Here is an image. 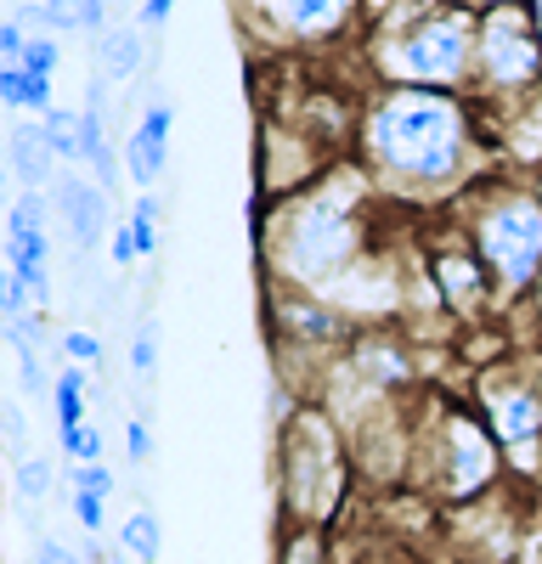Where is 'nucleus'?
<instances>
[{
	"instance_id": "obj_33",
	"label": "nucleus",
	"mask_w": 542,
	"mask_h": 564,
	"mask_svg": "<svg viewBox=\"0 0 542 564\" xmlns=\"http://www.w3.org/2000/svg\"><path fill=\"white\" fill-rule=\"evenodd\" d=\"M536 193H542V175H536Z\"/></svg>"
},
{
	"instance_id": "obj_16",
	"label": "nucleus",
	"mask_w": 542,
	"mask_h": 564,
	"mask_svg": "<svg viewBox=\"0 0 542 564\" xmlns=\"http://www.w3.org/2000/svg\"><path fill=\"white\" fill-rule=\"evenodd\" d=\"M90 57H97V74L108 85H130L148 68V34L136 23H113L102 40H90Z\"/></svg>"
},
{
	"instance_id": "obj_22",
	"label": "nucleus",
	"mask_w": 542,
	"mask_h": 564,
	"mask_svg": "<svg viewBox=\"0 0 542 564\" xmlns=\"http://www.w3.org/2000/svg\"><path fill=\"white\" fill-rule=\"evenodd\" d=\"M153 372H159V322H142L130 334V379L148 384Z\"/></svg>"
},
{
	"instance_id": "obj_11",
	"label": "nucleus",
	"mask_w": 542,
	"mask_h": 564,
	"mask_svg": "<svg viewBox=\"0 0 542 564\" xmlns=\"http://www.w3.org/2000/svg\"><path fill=\"white\" fill-rule=\"evenodd\" d=\"M243 23H265L271 40L289 45H334L339 34L361 29V12L339 0H294V7H249Z\"/></svg>"
},
{
	"instance_id": "obj_2",
	"label": "nucleus",
	"mask_w": 542,
	"mask_h": 564,
	"mask_svg": "<svg viewBox=\"0 0 542 564\" xmlns=\"http://www.w3.org/2000/svg\"><path fill=\"white\" fill-rule=\"evenodd\" d=\"M368 198H373V181L361 170L345 175H323L311 181L305 193L283 198L265 220V271L278 289L294 294H323L334 300L345 282L368 265Z\"/></svg>"
},
{
	"instance_id": "obj_25",
	"label": "nucleus",
	"mask_w": 542,
	"mask_h": 564,
	"mask_svg": "<svg viewBox=\"0 0 542 564\" xmlns=\"http://www.w3.org/2000/svg\"><path fill=\"white\" fill-rule=\"evenodd\" d=\"M57 446L68 452V463H102V430L97 423H85V430H57Z\"/></svg>"
},
{
	"instance_id": "obj_8",
	"label": "nucleus",
	"mask_w": 542,
	"mask_h": 564,
	"mask_svg": "<svg viewBox=\"0 0 542 564\" xmlns=\"http://www.w3.org/2000/svg\"><path fill=\"white\" fill-rule=\"evenodd\" d=\"M52 193H18L7 209V271L34 294V305H52Z\"/></svg>"
},
{
	"instance_id": "obj_5",
	"label": "nucleus",
	"mask_w": 542,
	"mask_h": 564,
	"mask_svg": "<svg viewBox=\"0 0 542 564\" xmlns=\"http://www.w3.org/2000/svg\"><path fill=\"white\" fill-rule=\"evenodd\" d=\"M278 486L283 513L300 531H323L350 502V446L328 406H294L278 435Z\"/></svg>"
},
{
	"instance_id": "obj_28",
	"label": "nucleus",
	"mask_w": 542,
	"mask_h": 564,
	"mask_svg": "<svg viewBox=\"0 0 542 564\" xmlns=\"http://www.w3.org/2000/svg\"><path fill=\"white\" fill-rule=\"evenodd\" d=\"M0 417H7V446H12V463L34 457V452H29V423H23V406H18V401H7V406H0Z\"/></svg>"
},
{
	"instance_id": "obj_31",
	"label": "nucleus",
	"mask_w": 542,
	"mask_h": 564,
	"mask_svg": "<svg viewBox=\"0 0 542 564\" xmlns=\"http://www.w3.org/2000/svg\"><path fill=\"white\" fill-rule=\"evenodd\" d=\"M142 34H159L164 23H170V0H148V7H136V18H130Z\"/></svg>"
},
{
	"instance_id": "obj_18",
	"label": "nucleus",
	"mask_w": 542,
	"mask_h": 564,
	"mask_svg": "<svg viewBox=\"0 0 542 564\" xmlns=\"http://www.w3.org/2000/svg\"><path fill=\"white\" fill-rule=\"evenodd\" d=\"M45 141H52L57 164H85V108H52L40 119Z\"/></svg>"
},
{
	"instance_id": "obj_23",
	"label": "nucleus",
	"mask_w": 542,
	"mask_h": 564,
	"mask_svg": "<svg viewBox=\"0 0 542 564\" xmlns=\"http://www.w3.org/2000/svg\"><path fill=\"white\" fill-rule=\"evenodd\" d=\"M52 486H57L52 457H23V463H18V497H23V508L45 502V491H52Z\"/></svg>"
},
{
	"instance_id": "obj_13",
	"label": "nucleus",
	"mask_w": 542,
	"mask_h": 564,
	"mask_svg": "<svg viewBox=\"0 0 542 564\" xmlns=\"http://www.w3.org/2000/svg\"><path fill=\"white\" fill-rule=\"evenodd\" d=\"M170 130H175L170 97H148V108L136 113V124L124 135V175L136 181V193H148V186L164 175V164H170Z\"/></svg>"
},
{
	"instance_id": "obj_30",
	"label": "nucleus",
	"mask_w": 542,
	"mask_h": 564,
	"mask_svg": "<svg viewBox=\"0 0 542 564\" xmlns=\"http://www.w3.org/2000/svg\"><path fill=\"white\" fill-rule=\"evenodd\" d=\"M108 243H113V265H119V271H130L136 260H142V249H136V231H130V220H119V226H113V238H108Z\"/></svg>"
},
{
	"instance_id": "obj_14",
	"label": "nucleus",
	"mask_w": 542,
	"mask_h": 564,
	"mask_svg": "<svg viewBox=\"0 0 542 564\" xmlns=\"http://www.w3.org/2000/svg\"><path fill=\"white\" fill-rule=\"evenodd\" d=\"M7 170L18 181V193H52L57 186V153H52V141H45V130L34 119H12V130H7Z\"/></svg>"
},
{
	"instance_id": "obj_12",
	"label": "nucleus",
	"mask_w": 542,
	"mask_h": 564,
	"mask_svg": "<svg viewBox=\"0 0 542 564\" xmlns=\"http://www.w3.org/2000/svg\"><path fill=\"white\" fill-rule=\"evenodd\" d=\"M52 209L63 215V226H68V238H74V254L85 260L90 249H97L102 238H113V220H108V193L97 181H85V175H57V186H52Z\"/></svg>"
},
{
	"instance_id": "obj_20",
	"label": "nucleus",
	"mask_w": 542,
	"mask_h": 564,
	"mask_svg": "<svg viewBox=\"0 0 542 564\" xmlns=\"http://www.w3.org/2000/svg\"><path fill=\"white\" fill-rule=\"evenodd\" d=\"M85 367H63L52 379V406H57V430H85Z\"/></svg>"
},
{
	"instance_id": "obj_26",
	"label": "nucleus",
	"mask_w": 542,
	"mask_h": 564,
	"mask_svg": "<svg viewBox=\"0 0 542 564\" xmlns=\"http://www.w3.org/2000/svg\"><path fill=\"white\" fill-rule=\"evenodd\" d=\"M57 63H63V45H57L52 34H34V40H29V52H23V63H18V68H29L34 79H52V74H57Z\"/></svg>"
},
{
	"instance_id": "obj_6",
	"label": "nucleus",
	"mask_w": 542,
	"mask_h": 564,
	"mask_svg": "<svg viewBox=\"0 0 542 564\" xmlns=\"http://www.w3.org/2000/svg\"><path fill=\"white\" fill-rule=\"evenodd\" d=\"M542 90V12L536 7H480L475 34V85L469 102L486 130L509 119Z\"/></svg>"
},
{
	"instance_id": "obj_19",
	"label": "nucleus",
	"mask_w": 542,
	"mask_h": 564,
	"mask_svg": "<svg viewBox=\"0 0 542 564\" xmlns=\"http://www.w3.org/2000/svg\"><path fill=\"white\" fill-rule=\"evenodd\" d=\"M159 542H164L159 513H153V508H130L124 525H119V547H124L136 564H159Z\"/></svg>"
},
{
	"instance_id": "obj_32",
	"label": "nucleus",
	"mask_w": 542,
	"mask_h": 564,
	"mask_svg": "<svg viewBox=\"0 0 542 564\" xmlns=\"http://www.w3.org/2000/svg\"><path fill=\"white\" fill-rule=\"evenodd\" d=\"M525 316H531V327L542 334V276H536V289H531V300H525Z\"/></svg>"
},
{
	"instance_id": "obj_21",
	"label": "nucleus",
	"mask_w": 542,
	"mask_h": 564,
	"mask_svg": "<svg viewBox=\"0 0 542 564\" xmlns=\"http://www.w3.org/2000/svg\"><path fill=\"white\" fill-rule=\"evenodd\" d=\"M130 231H136V249H142V260H153V249H159V198L153 193H136V204H130Z\"/></svg>"
},
{
	"instance_id": "obj_4",
	"label": "nucleus",
	"mask_w": 542,
	"mask_h": 564,
	"mask_svg": "<svg viewBox=\"0 0 542 564\" xmlns=\"http://www.w3.org/2000/svg\"><path fill=\"white\" fill-rule=\"evenodd\" d=\"M464 226V243L486 265L491 289H497V316L525 311L536 276H542V193L536 181L497 170L486 175L475 193L452 204Z\"/></svg>"
},
{
	"instance_id": "obj_29",
	"label": "nucleus",
	"mask_w": 542,
	"mask_h": 564,
	"mask_svg": "<svg viewBox=\"0 0 542 564\" xmlns=\"http://www.w3.org/2000/svg\"><path fill=\"white\" fill-rule=\"evenodd\" d=\"M34 564H85V558H79L68 542H57L52 531H40V536H34Z\"/></svg>"
},
{
	"instance_id": "obj_10",
	"label": "nucleus",
	"mask_w": 542,
	"mask_h": 564,
	"mask_svg": "<svg viewBox=\"0 0 542 564\" xmlns=\"http://www.w3.org/2000/svg\"><path fill=\"white\" fill-rule=\"evenodd\" d=\"M271 327H278V339L294 350H334L350 339V322L334 300L323 294H294V289H278L271 294Z\"/></svg>"
},
{
	"instance_id": "obj_7",
	"label": "nucleus",
	"mask_w": 542,
	"mask_h": 564,
	"mask_svg": "<svg viewBox=\"0 0 542 564\" xmlns=\"http://www.w3.org/2000/svg\"><path fill=\"white\" fill-rule=\"evenodd\" d=\"M419 486L441 502H480L497 475H503V446L491 441V430L480 423L475 406H441L435 412V435L419 441Z\"/></svg>"
},
{
	"instance_id": "obj_17",
	"label": "nucleus",
	"mask_w": 542,
	"mask_h": 564,
	"mask_svg": "<svg viewBox=\"0 0 542 564\" xmlns=\"http://www.w3.org/2000/svg\"><path fill=\"white\" fill-rule=\"evenodd\" d=\"M0 102H7L12 113H34V119H45L57 108L52 79H34L29 68H0Z\"/></svg>"
},
{
	"instance_id": "obj_9",
	"label": "nucleus",
	"mask_w": 542,
	"mask_h": 564,
	"mask_svg": "<svg viewBox=\"0 0 542 564\" xmlns=\"http://www.w3.org/2000/svg\"><path fill=\"white\" fill-rule=\"evenodd\" d=\"M424 276H430V289L435 300L452 311V316H464V322H480L497 311V289H491V276L486 265L475 260V249L464 243V231L452 243H435L430 260H424Z\"/></svg>"
},
{
	"instance_id": "obj_15",
	"label": "nucleus",
	"mask_w": 542,
	"mask_h": 564,
	"mask_svg": "<svg viewBox=\"0 0 542 564\" xmlns=\"http://www.w3.org/2000/svg\"><path fill=\"white\" fill-rule=\"evenodd\" d=\"M491 141H497V159H503L509 170H520L525 181H536L542 175V90H536L525 108H514L509 119H497Z\"/></svg>"
},
{
	"instance_id": "obj_24",
	"label": "nucleus",
	"mask_w": 542,
	"mask_h": 564,
	"mask_svg": "<svg viewBox=\"0 0 542 564\" xmlns=\"http://www.w3.org/2000/svg\"><path fill=\"white\" fill-rule=\"evenodd\" d=\"M57 345H63L68 367H85V372H97V367H102V339L90 334V327H68V334H63Z\"/></svg>"
},
{
	"instance_id": "obj_1",
	"label": "nucleus",
	"mask_w": 542,
	"mask_h": 564,
	"mask_svg": "<svg viewBox=\"0 0 542 564\" xmlns=\"http://www.w3.org/2000/svg\"><path fill=\"white\" fill-rule=\"evenodd\" d=\"M356 170L373 193L441 209L503 170L497 141L469 97L452 90H368L356 113Z\"/></svg>"
},
{
	"instance_id": "obj_27",
	"label": "nucleus",
	"mask_w": 542,
	"mask_h": 564,
	"mask_svg": "<svg viewBox=\"0 0 542 564\" xmlns=\"http://www.w3.org/2000/svg\"><path fill=\"white\" fill-rule=\"evenodd\" d=\"M124 457H130L136 468H142V463L153 457V423H148L142 412H136V417L124 423Z\"/></svg>"
},
{
	"instance_id": "obj_3",
	"label": "nucleus",
	"mask_w": 542,
	"mask_h": 564,
	"mask_svg": "<svg viewBox=\"0 0 542 564\" xmlns=\"http://www.w3.org/2000/svg\"><path fill=\"white\" fill-rule=\"evenodd\" d=\"M480 7H373L361 12V68L373 90H452L475 85Z\"/></svg>"
}]
</instances>
